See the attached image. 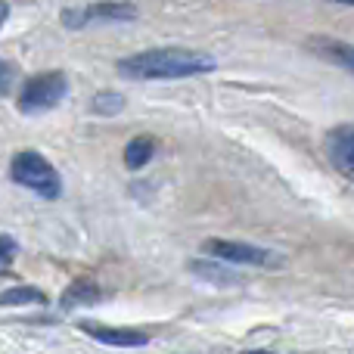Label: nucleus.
I'll list each match as a JSON object with an SVG mask.
<instances>
[{
  "instance_id": "nucleus-14",
  "label": "nucleus",
  "mask_w": 354,
  "mask_h": 354,
  "mask_svg": "<svg viewBox=\"0 0 354 354\" xmlns=\"http://www.w3.org/2000/svg\"><path fill=\"white\" fill-rule=\"evenodd\" d=\"M19 255V245L10 233H0V274L12 268V258Z\"/></svg>"
},
{
  "instance_id": "nucleus-2",
  "label": "nucleus",
  "mask_w": 354,
  "mask_h": 354,
  "mask_svg": "<svg viewBox=\"0 0 354 354\" xmlns=\"http://www.w3.org/2000/svg\"><path fill=\"white\" fill-rule=\"evenodd\" d=\"M10 177L19 183V187L31 189V193L44 196V199H56V196L62 193L59 171H56L41 153H35V149H22V153L12 156Z\"/></svg>"
},
{
  "instance_id": "nucleus-11",
  "label": "nucleus",
  "mask_w": 354,
  "mask_h": 354,
  "mask_svg": "<svg viewBox=\"0 0 354 354\" xmlns=\"http://www.w3.org/2000/svg\"><path fill=\"white\" fill-rule=\"evenodd\" d=\"M0 305L16 308V305H47V295L35 286H12L6 292H0Z\"/></svg>"
},
{
  "instance_id": "nucleus-5",
  "label": "nucleus",
  "mask_w": 354,
  "mask_h": 354,
  "mask_svg": "<svg viewBox=\"0 0 354 354\" xmlns=\"http://www.w3.org/2000/svg\"><path fill=\"white\" fill-rule=\"evenodd\" d=\"M137 19V6L128 0H103V3L84 6V10H66L62 12V25L66 28H81L91 22H131Z\"/></svg>"
},
{
  "instance_id": "nucleus-4",
  "label": "nucleus",
  "mask_w": 354,
  "mask_h": 354,
  "mask_svg": "<svg viewBox=\"0 0 354 354\" xmlns=\"http://www.w3.org/2000/svg\"><path fill=\"white\" fill-rule=\"evenodd\" d=\"M202 249L214 258V261H230V264H252V268H280L283 258L270 249L249 243H230V239H205Z\"/></svg>"
},
{
  "instance_id": "nucleus-6",
  "label": "nucleus",
  "mask_w": 354,
  "mask_h": 354,
  "mask_svg": "<svg viewBox=\"0 0 354 354\" xmlns=\"http://www.w3.org/2000/svg\"><path fill=\"white\" fill-rule=\"evenodd\" d=\"M326 159L339 174L354 177V124H339L326 134Z\"/></svg>"
},
{
  "instance_id": "nucleus-1",
  "label": "nucleus",
  "mask_w": 354,
  "mask_h": 354,
  "mask_svg": "<svg viewBox=\"0 0 354 354\" xmlns=\"http://www.w3.org/2000/svg\"><path fill=\"white\" fill-rule=\"evenodd\" d=\"M118 75L128 81H174V78H193V75H208L218 68V59L202 50L187 47H153L143 53H131L118 59Z\"/></svg>"
},
{
  "instance_id": "nucleus-16",
  "label": "nucleus",
  "mask_w": 354,
  "mask_h": 354,
  "mask_svg": "<svg viewBox=\"0 0 354 354\" xmlns=\"http://www.w3.org/2000/svg\"><path fill=\"white\" fill-rule=\"evenodd\" d=\"M6 16H10V6H6V0H0V28H3Z\"/></svg>"
},
{
  "instance_id": "nucleus-8",
  "label": "nucleus",
  "mask_w": 354,
  "mask_h": 354,
  "mask_svg": "<svg viewBox=\"0 0 354 354\" xmlns=\"http://www.w3.org/2000/svg\"><path fill=\"white\" fill-rule=\"evenodd\" d=\"M103 299V289L97 286V283H91V280H78V283H72V286L62 292V299H59V308H78V305H93V301H100Z\"/></svg>"
},
{
  "instance_id": "nucleus-9",
  "label": "nucleus",
  "mask_w": 354,
  "mask_h": 354,
  "mask_svg": "<svg viewBox=\"0 0 354 354\" xmlns=\"http://www.w3.org/2000/svg\"><path fill=\"white\" fill-rule=\"evenodd\" d=\"M156 156V140L153 137H134V140L124 147V165L131 171H140L143 165H149V159Z\"/></svg>"
},
{
  "instance_id": "nucleus-7",
  "label": "nucleus",
  "mask_w": 354,
  "mask_h": 354,
  "mask_svg": "<svg viewBox=\"0 0 354 354\" xmlns=\"http://www.w3.org/2000/svg\"><path fill=\"white\" fill-rule=\"evenodd\" d=\"M78 330H84L91 339L106 345H118V348H137V345H147L149 336L143 330H128V326H109L100 324V320H78Z\"/></svg>"
},
{
  "instance_id": "nucleus-3",
  "label": "nucleus",
  "mask_w": 354,
  "mask_h": 354,
  "mask_svg": "<svg viewBox=\"0 0 354 354\" xmlns=\"http://www.w3.org/2000/svg\"><path fill=\"white\" fill-rule=\"evenodd\" d=\"M68 93V78L62 72H41L31 75L19 91V112L25 115H37V112L56 109Z\"/></svg>"
},
{
  "instance_id": "nucleus-10",
  "label": "nucleus",
  "mask_w": 354,
  "mask_h": 354,
  "mask_svg": "<svg viewBox=\"0 0 354 354\" xmlns=\"http://www.w3.org/2000/svg\"><path fill=\"white\" fill-rule=\"evenodd\" d=\"M314 47L320 50V53L326 56V59H333L336 66L348 68V72L354 75V44H342V41H314Z\"/></svg>"
},
{
  "instance_id": "nucleus-13",
  "label": "nucleus",
  "mask_w": 354,
  "mask_h": 354,
  "mask_svg": "<svg viewBox=\"0 0 354 354\" xmlns=\"http://www.w3.org/2000/svg\"><path fill=\"white\" fill-rule=\"evenodd\" d=\"M122 106H124V97L112 91H103L91 100V112H97V115H115V112H122Z\"/></svg>"
},
{
  "instance_id": "nucleus-12",
  "label": "nucleus",
  "mask_w": 354,
  "mask_h": 354,
  "mask_svg": "<svg viewBox=\"0 0 354 354\" xmlns=\"http://www.w3.org/2000/svg\"><path fill=\"white\" fill-rule=\"evenodd\" d=\"M189 270H193V274H199V277H205V280H212V283H221V286L239 283V277L233 274V270H227V268H221V264H214V258H212V261H196V264H189Z\"/></svg>"
},
{
  "instance_id": "nucleus-15",
  "label": "nucleus",
  "mask_w": 354,
  "mask_h": 354,
  "mask_svg": "<svg viewBox=\"0 0 354 354\" xmlns=\"http://www.w3.org/2000/svg\"><path fill=\"white\" fill-rule=\"evenodd\" d=\"M10 91H12V72H10V66L0 59V97H6Z\"/></svg>"
},
{
  "instance_id": "nucleus-17",
  "label": "nucleus",
  "mask_w": 354,
  "mask_h": 354,
  "mask_svg": "<svg viewBox=\"0 0 354 354\" xmlns=\"http://www.w3.org/2000/svg\"><path fill=\"white\" fill-rule=\"evenodd\" d=\"M333 3H345V6H354V0H333Z\"/></svg>"
}]
</instances>
